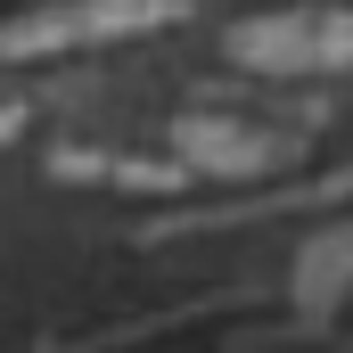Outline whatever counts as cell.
<instances>
[{
	"instance_id": "1",
	"label": "cell",
	"mask_w": 353,
	"mask_h": 353,
	"mask_svg": "<svg viewBox=\"0 0 353 353\" xmlns=\"http://www.w3.org/2000/svg\"><path fill=\"white\" fill-rule=\"evenodd\" d=\"M247 74H353V8H271L230 25Z\"/></svg>"
},
{
	"instance_id": "2",
	"label": "cell",
	"mask_w": 353,
	"mask_h": 353,
	"mask_svg": "<svg viewBox=\"0 0 353 353\" xmlns=\"http://www.w3.org/2000/svg\"><path fill=\"white\" fill-rule=\"evenodd\" d=\"M181 0H58L8 25V58H41V50H83V41H123L148 25H173Z\"/></svg>"
},
{
	"instance_id": "3",
	"label": "cell",
	"mask_w": 353,
	"mask_h": 353,
	"mask_svg": "<svg viewBox=\"0 0 353 353\" xmlns=\"http://www.w3.org/2000/svg\"><path fill=\"white\" fill-rule=\"evenodd\" d=\"M173 157H181V165H197V173L255 181V173H271V165L288 157V140L263 132V123H239V115L205 107V115H181V123H173Z\"/></svg>"
},
{
	"instance_id": "4",
	"label": "cell",
	"mask_w": 353,
	"mask_h": 353,
	"mask_svg": "<svg viewBox=\"0 0 353 353\" xmlns=\"http://www.w3.org/2000/svg\"><path fill=\"white\" fill-rule=\"evenodd\" d=\"M345 288H353V222L304 239V255H296V296L304 304H337Z\"/></svg>"
}]
</instances>
